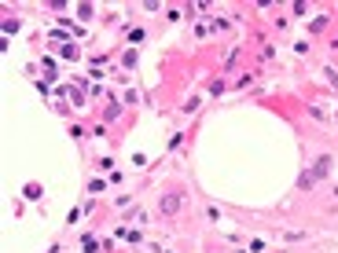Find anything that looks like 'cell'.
I'll return each mask as SVG.
<instances>
[{
  "label": "cell",
  "mask_w": 338,
  "mask_h": 253,
  "mask_svg": "<svg viewBox=\"0 0 338 253\" xmlns=\"http://www.w3.org/2000/svg\"><path fill=\"white\" fill-rule=\"evenodd\" d=\"M334 195H338V191H334Z\"/></svg>",
  "instance_id": "obj_3"
},
{
  "label": "cell",
  "mask_w": 338,
  "mask_h": 253,
  "mask_svg": "<svg viewBox=\"0 0 338 253\" xmlns=\"http://www.w3.org/2000/svg\"><path fill=\"white\" fill-rule=\"evenodd\" d=\"M180 202H184L180 195H162V198H158V209H162V213H177Z\"/></svg>",
  "instance_id": "obj_2"
},
{
  "label": "cell",
  "mask_w": 338,
  "mask_h": 253,
  "mask_svg": "<svg viewBox=\"0 0 338 253\" xmlns=\"http://www.w3.org/2000/svg\"><path fill=\"white\" fill-rule=\"evenodd\" d=\"M327 172H331V154H320V158H316V165H313L309 172H301V180H298V187H301V191H309V187H313L316 180H324Z\"/></svg>",
  "instance_id": "obj_1"
}]
</instances>
